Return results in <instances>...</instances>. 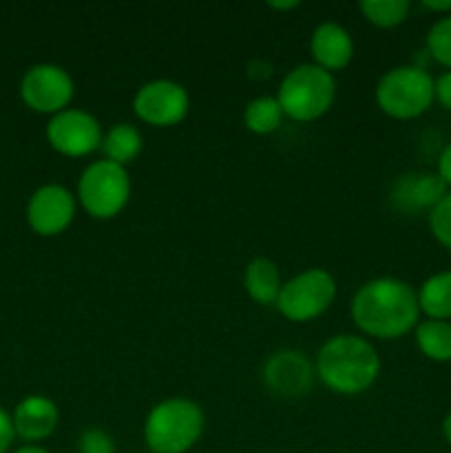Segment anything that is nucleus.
Wrapping results in <instances>:
<instances>
[{
    "instance_id": "19",
    "label": "nucleus",
    "mask_w": 451,
    "mask_h": 453,
    "mask_svg": "<svg viewBox=\"0 0 451 453\" xmlns=\"http://www.w3.org/2000/svg\"><path fill=\"white\" fill-rule=\"evenodd\" d=\"M416 345L420 354L429 361L449 363L451 361V321H436L424 319L414 330Z\"/></svg>"
},
{
    "instance_id": "31",
    "label": "nucleus",
    "mask_w": 451,
    "mask_h": 453,
    "mask_svg": "<svg viewBox=\"0 0 451 453\" xmlns=\"http://www.w3.org/2000/svg\"><path fill=\"white\" fill-rule=\"evenodd\" d=\"M13 453H49V451L38 445H27V447H20V449H16Z\"/></svg>"
},
{
    "instance_id": "26",
    "label": "nucleus",
    "mask_w": 451,
    "mask_h": 453,
    "mask_svg": "<svg viewBox=\"0 0 451 453\" xmlns=\"http://www.w3.org/2000/svg\"><path fill=\"white\" fill-rule=\"evenodd\" d=\"M13 438H16V429H13V418L7 411L0 407V453H7L11 447Z\"/></svg>"
},
{
    "instance_id": "16",
    "label": "nucleus",
    "mask_w": 451,
    "mask_h": 453,
    "mask_svg": "<svg viewBox=\"0 0 451 453\" xmlns=\"http://www.w3.org/2000/svg\"><path fill=\"white\" fill-rule=\"evenodd\" d=\"M243 288H246L248 296L259 305H272L277 303L279 292L283 288L281 273L279 265L268 257H255L250 264L246 265L243 273Z\"/></svg>"
},
{
    "instance_id": "4",
    "label": "nucleus",
    "mask_w": 451,
    "mask_h": 453,
    "mask_svg": "<svg viewBox=\"0 0 451 453\" xmlns=\"http://www.w3.org/2000/svg\"><path fill=\"white\" fill-rule=\"evenodd\" d=\"M334 75L314 62L287 71L277 93L283 115L294 122H314V119L323 118L334 104Z\"/></svg>"
},
{
    "instance_id": "30",
    "label": "nucleus",
    "mask_w": 451,
    "mask_h": 453,
    "mask_svg": "<svg viewBox=\"0 0 451 453\" xmlns=\"http://www.w3.org/2000/svg\"><path fill=\"white\" fill-rule=\"evenodd\" d=\"M270 7L277 9V12H287V9L299 7V3H294V0H292V3H270Z\"/></svg>"
},
{
    "instance_id": "28",
    "label": "nucleus",
    "mask_w": 451,
    "mask_h": 453,
    "mask_svg": "<svg viewBox=\"0 0 451 453\" xmlns=\"http://www.w3.org/2000/svg\"><path fill=\"white\" fill-rule=\"evenodd\" d=\"M424 9H429V12L433 13H442V16H449L451 13V0H442V3H432V0H427V3H423Z\"/></svg>"
},
{
    "instance_id": "20",
    "label": "nucleus",
    "mask_w": 451,
    "mask_h": 453,
    "mask_svg": "<svg viewBox=\"0 0 451 453\" xmlns=\"http://www.w3.org/2000/svg\"><path fill=\"white\" fill-rule=\"evenodd\" d=\"M283 109L279 106L277 97L261 96L248 102L246 111H243V124L255 135H270V133L279 131L283 124Z\"/></svg>"
},
{
    "instance_id": "1",
    "label": "nucleus",
    "mask_w": 451,
    "mask_h": 453,
    "mask_svg": "<svg viewBox=\"0 0 451 453\" xmlns=\"http://www.w3.org/2000/svg\"><path fill=\"white\" fill-rule=\"evenodd\" d=\"M349 312L363 334L396 341L420 323L418 292L396 277L371 279L358 288Z\"/></svg>"
},
{
    "instance_id": "25",
    "label": "nucleus",
    "mask_w": 451,
    "mask_h": 453,
    "mask_svg": "<svg viewBox=\"0 0 451 453\" xmlns=\"http://www.w3.org/2000/svg\"><path fill=\"white\" fill-rule=\"evenodd\" d=\"M433 96L440 102L442 109L451 111V71H445L433 78Z\"/></svg>"
},
{
    "instance_id": "15",
    "label": "nucleus",
    "mask_w": 451,
    "mask_h": 453,
    "mask_svg": "<svg viewBox=\"0 0 451 453\" xmlns=\"http://www.w3.org/2000/svg\"><path fill=\"white\" fill-rule=\"evenodd\" d=\"M57 420H60V414H57L56 403L47 396L25 398L13 411L16 436L29 442H38L51 436L57 427Z\"/></svg>"
},
{
    "instance_id": "17",
    "label": "nucleus",
    "mask_w": 451,
    "mask_h": 453,
    "mask_svg": "<svg viewBox=\"0 0 451 453\" xmlns=\"http://www.w3.org/2000/svg\"><path fill=\"white\" fill-rule=\"evenodd\" d=\"M141 149H144V140H141V133L137 131L133 124H115L102 137L100 150L104 153V159L109 162L119 164V166L126 168V164L135 162L140 157Z\"/></svg>"
},
{
    "instance_id": "5",
    "label": "nucleus",
    "mask_w": 451,
    "mask_h": 453,
    "mask_svg": "<svg viewBox=\"0 0 451 453\" xmlns=\"http://www.w3.org/2000/svg\"><path fill=\"white\" fill-rule=\"evenodd\" d=\"M433 100V78L423 66H394L376 84V104L394 119L420 118Z\"/></svg>"
},
{
    "instance_id": "21",
    "label": "nucleus",
    "mask_w": 451,
    "mask_h": 453,
    "mask_svg": "<svg viewBox=\"0 0 451 453\" xmlns=\"http://www.w3.org/2000/svg\"><path fill=\"white\" fill-rule=\"evenodd\" d=\"M363 18L378 29H394L409 16V0H363L358 4Z\"/></svg>"
},
{
    "instance_id": "3",
    "label": "nucleus",
    "mask_w": 451,
    "mask_h": 453,
    "mask_svg": "<svg viewBox=\"0 0 451 453\" xmlns=\"http://www.w3.org/2000/svg\"><path fill=\"white\" fill-rule=\"evenodd\" d=\"M203 434L202 407L188 398H166L149 411L144 441L153 453H186Z\"/></svg>"
},
{
    "instance_id": "7",
    "label": "nucleus",
    "mask_w": 451,
    "mask_h": 453,
    "mask_svg": "<svg viewBox=\"0 0 451 453\" xmlns=\"http://www.w3.org/2000/svg\"><path fill=\"white\" fill-rule=\"evenodd\" d=\"M336 299V281L327 270L310 268L283 281L277 310L292 323H310L325 314Z\"/></svg>"
},
{
    "instance_id": "9",
    "label": "nucleus",
    "mask_w": 451,
    "mask_h": 453,
    "mask_svg": "<svg viewBox=\"0 0 451 453\" xmlns=\"http://www.w3.org/2000/svg\"><path fill=\"white\" fill-rule=\"evenodd\" d=\"M73 78L57 65H35L20 82V96L31 111L57 115L73 100Z\"/></svg>"
},
{
    "instance_id": "10",
    "label": "nucleus",
    "mask_w": 451,
    "mask_h": 453,
    "mask_svg": "<svg viewBox=\"0 0 451 453\" xmlns=\"http://www.w3.org/2000/svg\"><path fill=\"white\" fill-rule=\"evenodd\" d=\"M102 124L82 109H65L47 124V140L66 157H87L102 146Z\"/></svg>"
},
{
    "instance_id": "11",
    "label": "nucleus",
    "mask_w": 451,
    "mask_h": 453,
    "mask_svg": "<svg viewBox=\"0 0 451 453\" xmlns=\"http://www.w3.org/2000/svg\"><path fill=\"white\" fill-rule=\"evenodd\" d=\"M73 193L60 184L40 186L27 206V221L40 237H56L71 226L75 217Z\"/></svg>"
},
{
    "instance_id": "29",
    "label": "nucleus",
    "mask_w": 451,
    "mask_h": 453,
    "mask_svg": "<svg viewBox=\"0 0 451 453\" xmlns=\"http://www.w3.org/2000/svg\"><path fill=\"white\" fill-rule=\"evenodd\" d=\"M442 436H445L447 445L451 447V411L445 416V420H442Z\"/></svg>"
},
{
    "instance_id": "22",
    "label": "nucleus",
    "mask_w": 451,
    "mask_h": 453,
    "mask_svg": "<svg viewBox=\"0 0 451 453\" xmlns=\"http://www.w3.org/2000/svg\"><path fill=\"white\" fill-rule=\"evenodd\" d=\"M427 51L438 65L451 71V13L440 16L427 34Z\"/></svg>"
},
{
    "instance_id": "2",
    "label": "nucleus",
    "mask_w": 451,
    "mask_h": 453,
    "mask_svg": "<svg viewBox=\"0 0 451 453\" xmlns=\"http://www.w3.org/2000/svg\"><path fill=\"white\" fill-rule=\"evenodd\" d=\"M318 379L327 389L343 396L367 392L380 374V357L363 336H332L317 354Z\"/></svg>"
},
{
    "instance_id": "12",
    "label": "nucleus",
    "mask_w": 451,
    "mask_h": 453,
    "mask_svg": "<svg viewBox=\"0 0 451 453\" xmlns=\"http://www.w3.org/2000/svg\"><path fill=\"white\" fill-rule=\"evenodd\" d=\"M264 383L279 398L305 396L312 389L314 365L301 352L281 349L265 363Z\"/></svg>"
},
{
    "instance_id": "8",
    "label": "nucleus",
    "mask_w": 451,
    "mask_h": 453,
    "mask_svg": "<svg viewBox=\"0 0 451 453\" xmlns=\"http://www.w3.org/2000/svg\"><path fill=\"white\" fill-rule=\"evenodd\" d=\"M188 91L175 80H150L133 97V111L149 127H175L188 115Z\"/></svg>"
},
{
    "instance_id": "18",
    "label": "nucleus",
    "mask_w": 451,
    "mask_h": 453,
    "mask_svg": "<svg viewBox=\"0 0 451 453\" xmlns=\"http://www.w3.org/2000/svg\"><path fill=\"white\" fill-rule=\"evenodd\" d=\"M420 314L436 321H451V270L432 274L418 290Z\"/></svg>"
},
{
    "instance_id": "23",
    "label": "nucleus",
    "mask_w": 451,
    "mask_h": 453,
    "mask_svg": "<svg viewBox=\"0 0 451 453\" xmlns=\"http://www.w3.org/2000/svg\"><path fill=\"white\" fill-rule=\"evenodd\" d=\"M429 230L433 239L451 252V190L429 212Z\"/></svg>"
},
{
    "instance_id": "24",
    "label": "nucleus",
    "mask_w": 451,
    "mask_h": 453,
    "mask_svg": "<svg viewBox=\"0 0 451 453\" xmlns=\"http://www.w3.org/2000/svg\"><path fill=\"white\" fill-rule=\"evenodd\" d=\"M78 453H118V447H115V441L109 432L91 427L80 434Z\"/></svg>"
},
{
    "instance_id": "27",
    "label": "nucleus",
    "mask_w": 451,
    "mask_h": 453,
    "mask_svg": "<svg viewBox=\"0 0 451 453\" xmlns=\"http://www.w3.org/2000/svg\"><path fill=\"white\" fill-rule=\"evenodd\" d=\"M438 177L445 181L447 188H451V142L442 149L440 157H438Z\"/></svg>"
},
{
    "instance_id": "13",
    "label": "nucleus",
    "mask_w": 451,
    "mask_h": 453,
    "mask_svg": "<svg viewBox=\"0 0 451 453\" xmlns=\"http://www.w3.org/2000/svg\"><path fill=\"white\" fill-rule=\"evenodd\" d=\"M447 193L449 188L438 177V173H407L394 181L389 199L394 208L405 215H420V212H432Z\"/></svg>"
},
{
    "instance_id": "14",
    "label": "nucleus",
    "mask_w": 451,
    "mask_h": 453,
    "mask_svg": "<svg viewBox=\"0 0 451 453\" xmlns=\"http://www.w3.org/2000/svg\"><path fill=\"white\" fill-rule=\"evenodd\" d=\"M310 53H312L314 65L334 73L352 62L354 40L349 31L339 22H323L312 31Z\"/></svg>"
},
{
    "instance_id": "6",
    "label": "nucleus",
    "mask_w": 451,
    "mask_h": 453,
    "mask_svg": "<svg viewBox=\"0 0 451 453\" xmlns=\"http://www.w3.org/2000/svg\"><path fill=\"white\" fill-rule=\"evenodd\" d=\"M131 197V177L119 164L109 159L91 162L78 180V202L93 219H113L126 208Z\"/></svg>"
}]
</instances>
